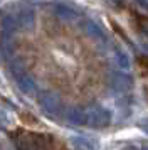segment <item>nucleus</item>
Returning a JSON list of instances; mask_svg holds the SVG:
<instances>
[{"label":"nucleus","instance_id":"1","mask_svg":"<svg viewBox=\"0 0 148 150\" xmlns=\"http://www.w3.org/2000/svg\"><path fill=\"white\" fill-rule=\"evenodd\" d=\"M108 122H109V113L103 106L94 105V106L86 110V123L89 127L101 128V127H106Z\"/></svg>","mask_w":148,"mask_h":150},{"label":"nucleus","instance_id":"2","mask_svg":"<svg viewBox=\"0 0 148 150\" xmlns=\"http://www.w3.org/2000/svg\"><path fill=\"white\" fill-rule=\"evenodd\" d=\"M39 103L42 110L49 113V115H56L57 113V110L61 108V100L59 96L52 93V91H44V93H40L39 95Z\"/></svg>","mask_w":148,"mask_h":150},{"label":"nucleus","instance_id":"3","mask_svg":"<svg viewBox=\"0 0 148 150\" xmlns=\"http://www.w3.org/2000/svg\"><path fill=\"white\" fill-rule=\"evenodd\" d=\"M67 120L74 125H82V123H86V110H81L78 106H73V108L67 110Z\"/></svg>","mask_w":148,"mask_h":150},{"label":"nucleus","instance_id":"4","mask_svg":"<svg viewBox=\"0 0 148 150\" xmlns=\"http://www.w3.org/2000/svg\"><path fill=\"white\" fill-rule=\"evenodd\" d=\"M17 84H19L20 91L25 93V95H32L34 91H35V81L32 79V76H29V74L17 79Z\"/></svg>","mask_w":148,"mask_h":150},{"label":"nucleus","instance_id":"5","mask_svg":"<svg viewBox=\"0 0 148 150\" xmlns=\"http://www.w3.org/2000/svg\"><path fill=\"white\" fill-rule=\"evenodd\" d=\"M56 15L57 17H61V19H64V21H73V19H76L78 17V12L74 10V8L67 7V5H62V4H59V5H56Z\"/></svg>","mask_w":148,"mask_h":150},{"label":"nucleus","instance_id":"6","mask_svg":"<svg viewBox=\"0 0 148 150\" xmlns=\"http://www.w3.org/2000/svg\"><path fill=\"white\" fill-rule=\"evenodd\" d=\"M34 14H32V10H22L19 14V21H17V24H19V27L22 29H32L34 25Z\"/></svg>","mask_w":148,"mask_h":150},{"label":"nucleus","instance_id":"7","mask_svg":"<svg viewBox=\"0 0 148 150\" xmlns=\"http://www.w3.org/2000/svg\"><path fill=\"white\" fill-rule=\"evenodd\" d=\"M17 27H19V24H17V21L13 19L12 15H5L4 17V21H2V34L13 35Z\"/></svg>","mask_w":148,"mask_h":150},{"label":"nucleus","instance_id":"8","mask_svg":"<svg viewBox=\"0 0 148 150\" xmlns=\"http://www.w3.org/2000/svg\"><path fill=\"white\" fill-rule=\"evenodd\" d=\"M0 47L4 52L10 54L13 52V47H15V42H13V35H7V34H2V39H0Z\"/></svg>","mask_w":148,"mask_h":150},{"label":"nucleus","instance_id":"9","mask_svg":"<svg viewBox=\"0 0 148 150\" xmlns=\"http://www.w3.org/2000/svg\"><path fill=\"white\" fill-rule=\"evenodd\" d=\"M10 73L15 76V79H20V78H24V76L27 74L24 62H22V61H12V64H10Z\"/></svg>","mask_w":148,"mask_h":150},{"label":"nucleus","instance_id":"10","mask_svg":"<svg viewBox=\"0 0 148 150\" xmlns=\"http://www.w3.org/2000/svg\"><path fill=\"white\" fill-rule=\"evenodd\" d=\"M84 29H86V32L91 35V37H98V39H101V37H103V29H101L96 22H91V21L86 22Z\"/></svg>","mask_w":148,"mask_h":150},{"label":"nucleus","instance_id":"11","mask_svg":"<svg viewBox=\"0 0 148 150\" xmlns=\"http://www.w3.org/2000/svg\"><path fill=\"white\" fill-rule=\"evenodd\" d=\"M114 86H116V89H120V91H125V89H128L131 86V81H130L128 76L116 74L114 76Z\"/></svg>","mask_w":148,"mask_h":150},{"label":"nucleus","instance_id":"12","mask_svg":"<svg viewBox=\"0 0 148 150\" xmlns=\"http://www.w3.org/2000/svg\"><path fill=\"white\" fill-rule=\"evenodd\" d=\"M74 143H76V147L78 149H82V150H91L93 147H89V143L86 140H82V138H74Z\"/></svg>","mask_w":148,"mask_h":150},{"label":"nucleus","instance_id":"13","mask_svg":"<svg viewBox=\"0 0 148 150\" xmlns=\"http://www.w3.org/2000/svg\"><path fill=\"white\" fill-rule=\"evenodd\" d=\"M116 57H118V61H121V68L123 69H128V66H130V61H128V57L123 52H118L116 54Z\"/></svg>","mask_w":148,"mask_h":150},{"label":"nucleus","instance_id":"14","mask_svg":"<svg viewBox=\"0 0 148 150\" xmlns=\"http://www.w3.org/2000/svg\"><path fill=\"white\" fill-rule=\"evenodd\" d=\"M138 66H140V69L143 73H147V76H148V57H140V59H138Z\"/></svg>","mask_w":148,"mask_h":150},{"label":"nucleus","instance_id":"15","mask_svg":"<svg viewBox=\"0 0 148 150\" xmlns=\"http://www.w3.org/2000/svg\"><path fill=\"white\" fill-rule=\"evenodd\" d=\"M8 127V118L4 111H0V128H7Z\"/></svg>","mask_w":148,"mask_h":150},{"label":"nucleus","instance_id":"16","mask_svg":"<svg viewBox=\"0 0 148 150\" xmlns=\"http://www.w3.org/2000/svg\"><path fill=\"white\" fill-rule=\"evenodd\" d=\"M116 5H120V7H125V0H113Z\"/></svg>","mask_w":148,"mask_h":150},{"label":"nucleus","instance_id":"17","mask_svg":"<svg viewBox=\"0 0 148 150\" xmlns=\"http://www.w3.org/2000/svg\"><path fill=\"white\" fill-rule=\"evenodd\" d=\"M145 150H148V147H147V149H145Z\"/></svg>","mask_w":148,"mask_h":150}]
</instances>
